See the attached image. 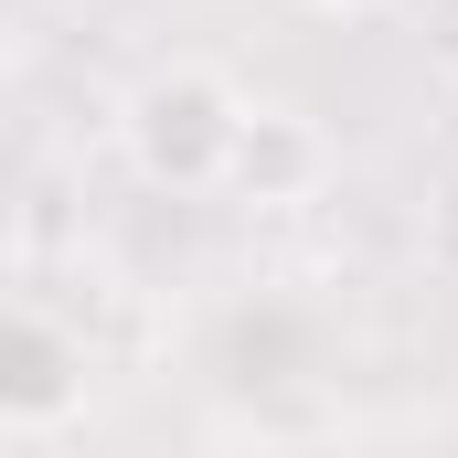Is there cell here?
Here are the masks:
<instances>
[{
	"label": "cell",
	"mask_w": 458,
	"mask_h": 458,
	"mask_svg": "<svg viewBox=\"0 0 458 458\" xmlns=\"http://www.w3.org/2000/svg\"><path fill=\"white\" fill-rule=\"evenodd\" d=\"M203 458H299V448H288V437H214Z\"/></svg>",
	"instance_id": "4"
},
{
	"label": "cell",
	"mask_w": 458,
	"mask_h": 458,
	"mask_svg": "<svg viewBox=\"0 0 458 458\" xmlns=\"http://www.w3.org/2000/svg\"><path fill=\"white\" fill-rule=\"evenodd\" d=\"M320 171H331V139H320L299 107H245V139H234V182L225 192H245V203H310Z\"/></svg>",
	"instance_id": "3"
},
{
	"label": "cell",
	"mask_w": 458,
	"mask_h": 458,
	"mask_svg": "<svg viewBox=\"0 0 458 458\" xmlns=\"http://www.w3.org/2000/svg\"><path fill=\"white\" fill-rule=\"evenodd\" d=\"M117 128H128L139 182H160V192H225L234 182V139H245V97L214 64H171V75H149L128 97Z\"/></svg>",
	"instance_id": "1"
},
{
	"label": "cell",
	"mask_w": 458,
	"mask_h": 458,
	"mask_svg": "<svg viewBox=\"0 0 458 458\" xmlns=\"http://www.w3.org/2000/svg\"><path fill=\"white\" fill-rule=\"evenodd\" d=\"M75 416H86V331H64L43 299H11V331H0V427L21 448H43Z\"/></svg>",
	"instance_id": "2"
}]
</instances>
